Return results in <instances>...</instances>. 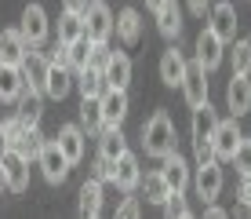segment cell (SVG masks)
I'll use <instances>...</instances> for the list:
<instances>
[{"mask_svg":"<svg viewBox=\"0 0 251 219\" xmlns=\"http://www.w3.org/2000/svg\"><path fill=\"white\" fill-rule=\"evenodd\" d=\"M229 161L237 164V172H240V175H251V139H240V146L233 150Z\"/></svg>","mask_w":251,"mask_h":219,"instance_id":"36","label":"cell"},{"mask_svg":"<svg viewBox=\"0 0 251 219\" xmlns=\"http://www.w3.org/2000/svg\"><path fill=\"white\" fill-rule=\"evenodd\" d=\"M201 219H229V212H226V208H219V205H207Z\"/></svg>","mask_w":251,"mask_h":219,"instance_id":"44","label":"cell"},{"mask_svg":"<svg viewBox=\"0 0 251 219\" xmlns=\"http://www.w3.org/2000/svg\"><path fill=\"white\" fill-rule=\"evenodd\" d=\"M189 11H193V15H204V11H211V0H189Z\"/></svg>","mask_w":251,"mask_h":219,"instance_id":"46","label":"cell"},{"mask_svg":"<svg viewBox=\"0 0 251 219\" xmlns=\"http://www.w3.org/2000/svg\"><path fill=\"white\" fill-rule=\"evenodd\" d=\"M182 219H193V216H189V212H186V216H182Z\"/></svg>","mask_w":251,"mask_h":219,"instance_id":"50","label":"cell"},{"mask_svg":"<svg viewBox=\"0 0 251 219\" xmlns=\"http://www.w3.org/2000/svg\"><path fill=\"white\" fill-rule=\"evenodd\" d=\"M25 92V77L19 66H4L0 63V102H15Z\"/></svg>","mask_w":251,"mask_h":219,"instance_id":"21","label":"cell"},{"mask_svg":"<svg viewBox=\"0 0 251 219\" xmlns=\"http://www.w3.org/2000/svg\"><path fill=\"white\" fill-rule=\"evenodd\" d=\"M186 69H189V63L182 59V51L168 48V51L160 55V81L168 84V88H182V81H186Z\"/></svg>","mask_w":251,"mask_h":219,"instance_id":"15","label":"cell"},{"mask_svg":"<svg viewBox=\"0 0 251 219\" xmlns=\"http://www.w3.org/2000/svg\"><path fill=\"white\" fill-rule=\"evenodd\" d=\"M80 219H99V212H102V183L99 179H88L80 187Z\"/></svg>","mask_w":251,"mask_h":219,"instance_id":"22","label":"cell"},{"mask_svg":"<svg viewBox=\"0 0 251 219\" xmlns=\"http://www.w3.org/2000/svg\"><path fill=\"white\" fill-rule=\"evenodd\" d=\"M76 37H84V19L73 15V11H62V19H58V40L73 44Z\"/></svg>","mask_w":251,"mask_h":219,"instance_id":"32","label":"cell"},{"mask_svg":"<svg viewBox=\"0 0 251 219\" xmlns=\"http://www.w3.org/2000/svg\"><path fill=\"white\" fill-rule=\"evenodd\" d=\"M7 187V179H4V164H0V190H4Z\"/></svg>","mask_w":251,"mask_h":219,"instance_id":"49","label":"cell"},{"mask_svg":"<svg viewBox=\"0 0 251 219\" xmlns=\"http://www.w3.org/2000/svg\"><path fill=\"white\" fill-rule=\"evenodd\" d=\"M69 88H73V77H69V69H66V66H48L44 95H51V99H66Z\"/></svg>","mask_w":251,"mask_h":219,"instance_id":"26","label":"cell"},{"mask_svg":"<svg viewBox=\"0 0 251 219\" xmlns=\"http://www.w3.org/2000/svg\"><path fill=\"white\" fill-rule=\"evenodd\" d=\"M84 37L95 40V44H106L113 37V11H109V4H102V0H91L88 7H84Z\"/></svg>","mask_w":251,"mask_h":219,"instance_id":"2","label":"cell"},{"mask_svg":"<svg viewBox=\"0 0 251 219\" xmlns=\"http://www.w3.org/2000/svg\"><path fill=\"white\" fill-rule=\"evenodd\" d=\"M215 125H219V113H215L211 102H204V106L193 110V125H189V128H193V139H211Z\"/></svg>","mask_w":251,"mask_h":219,"instance_id":"27","label":"cell"},{"mask_svg":"<svg viewBox=\"0 0 251 219\" xmlns=\"http://www.w3.org/2000/svg\"><path fill=\"white\" fill-rule=\"evenodd\" d=\"M222 55H226V51H222V40L204 26L201 37H197V66H201L204 73H211V69L222 66Z\"/></svg>","mask_w":251,"mask_h":219,"instance_id":"7","label":"cell"},{"mask_svg":"<svg viewBox=\"0 0 251 219\" xmlns=\"http://www.w3.org/2000/svg\"><path fill=\"white\" fill-rule=\"evenodd\" d=\"M91 0H62V7L66 11H73V15H84V7H88Z\"/></svg>","mask_w":251,"mask_h":219,"instance_id":"45","label":"cell"},{"mask_svg":"<svg viewBox=\"0 0 251 219\" xmlns=\"http://www.w3.org/2000/svg\"><path fill=\"white\" fill-rule=\"evenodd\" d=\"M25 51H29V44L22 40L19 30H0V63L4 66H22Z\"/></svg>","mask_w":251,"mask_h":219,"instance_id":"16","label":"cell"},{"mask_svg":"<svg viewBox=\"0 0 251 219\" xmlns=\"http://www.w3.org/2000/svg\"><path fill=\"white\" fill-rule=\"evenodd\" d=\"M182 95H186V102L189 106H204L207 102V73L201 66H189L186 69V81H182Z\"/></svg>","mask_w":251,"mask_h":219,"instance_id":"17","label":"cell"},{"mask_svg":"<svg viewBox=\"0 0 251 219\" xmlns=\"http://www.w3.org/2000/svg\"><path fill=\"white\" fill-rule=\"evenodd\" d=\"M15 102H19V121H22L25 128H37V125H40V92L25 88Z\"/></svg>","mask_w":251,"mask_h":219,"instance_id":"24","label":"cell"},{"mask_svg":"<svg viewBox=\"0 0 251 219\" xmlns=\"http://www.w3.org/2000/svg\"><path fill=\"white\" fill-rule=\"evenodd\" d=\"M142 146H146V154L157 157V161H164L168 154H175V125H171V117L164 110H157L142 125Z\"/></svg>","mask_w":251,"mask_h":219,"instance_id":"1","label":"cell"},{"mask_svg":"<svg viewBox=\"0 0 251 219\" xmlns=\"http://www.w3.org/2000/svg\"><path fill=\"white\" fill-rule=\"evenodd\" d=\"M106 63H109V48H106V44H95V51H91V69H99V73H102V69H106Z\"/></svg>","mask_w":251,"mask_h":219,"instance_id":"41","label":"cell"},{"mask_svg":"<svg viewBox=\"0 0 251 219\" xmlns=\"http://www.w3.org/2000/svg\"><path fill=\"white\" fill-rule=\"evenodd\" d=\"M55 143H58V150H62V157H66L69 164H80V161H84V128L62 125Z\"/></svg>","mask_w":251,"mask_h":219,"instance_id":"14","label":"cell"},{"mask_svg":"<svg viewBox=\"0 0 251 219\" xmlns=\"http://www.w3.org/2000/svg\"><path fill=\"white\" fill-rule=\"evenodd\" d=\"M37 161H40V172H44V179L51 183V187L66 183V175H69V161L62 157V150H58L55 139H48V143H44V150H40Z\"/></svg>","mask_w":251,"mask_h":219,"instance_id":"5","label":"cell"},{"mask_svg":"<svg viewBox=\"0 0 251 219\" xmlns=\"http://www.w3.org/2000/svg\"><path fill=\"white\" fill-rule=\"evenodd\" d=\"M160 175H164V183H168L171 190H186V187H189V164L182 161V157H178V150L164 157Z\"/></svg>","mask_w":251,"mask_h":219,"instance_id":"20","label":"cell"},{"mask_svg":"<svg viewBox=\"0 0 251 219\" xmlns=\"http://www.w3.org/2000/svg\"><path fill=\"white\" fill-rule=\"evenodd\" d=\"M48 66H66V69H69V44H62V40L55 44V51H51Z\"/></svg>","mask_w":251,"mask_h":219,"instance_id":"42","label":"cell"},{"mask_svg":"<svg viewBox=\"0 0 251 219\" xmlns=\"http://www.w3.org/2000/svg\"><path fill=\"white\" fill-rule=\"evenodd\" d=\"M226 106L233 110V117H244V113L251 110V81H248V77H240V73L229 77V84H226Z\"/></svg>","mask_w":251,"mask_h":219,"instance_id":"13","label":"cell"},{"mask_svg":"<svg viewBox=\"0 0 251 219\" xmlns=\"http://www.w3.org/2000/svg\"><path fill=\"white\" fill-rule=\"evenodd\" d=\"M0 164H4L7 190H15V194H25V187H29V161H22L15 150H7L4 157H0Z\"/></svg>","mask_w":251,"mask_h":219,"instance_id":"11","label":"cell"},{"mask_svg":"<svg viewBox=\"0 0 251 219\" xmlns=\"http://www.w3.org/2000/svg\"><path fill=\"white\" fill-rule=\"evenodd\" d=\"M138 216H142V208H138V197H127V201H120V208H117L113 219H138Z\"/></svg>","mask_w":251,"mask_h":219,"instance_id":"40","label":"cell"},{"mask_svg":"<svg viewBox=\"0 0 251 219\" xmlns=\"http://www.w3.org/2000/svg\"><path fill=\"white\" fill-rule=\"evenodd\" d=\"M99 154L106 157V161H117V157H124V154H127L124 131H120V128H106V131H102V139H99Z\"/></svg>","mask_w":251,"mask_h":219,"instance_id":"25","label":"cell"},{"mask_svg":"<svg viewBox=\"0 0 251 219\" xmlns=\"http://www.w3.org/2000/svg\"><path fill=\"white\" fill-rule=\"evenodd\" d=\"M99 110H102V125L106 128H120V121L127 117V92L106 88V95L99 99Z\"/></svg>","mask_w":251,"mask_h":219,"instance_id":"8","label":"cell"},{"mask_svg":"<svg viewBox=\"0 0 251 219\" xmlns=\"http://www.w3.org/2000/svg\"><path fill=\"white\" fill-rule=\"evenodd\" d=\"M113 175H117V161H106V157H95V164H91V179H99V183H113Z\"/></svg>","mask_w":251,"mask_h":219,"instance_id":"38","label":"cell"},{"mask_svg":"<svg viewBox=\"0 0 251 219\" xmlns=\"http://www.w3.org/2000/svg\"><path fill=\"white\" fill-rule=\"evenodd\" d=\"M142 190H146V201H153V205H164V197L171 194V187L164 183V175L160 172H150L142 179Z\"/></svg>","mask_w":251,"mask_h":219,"instance_id":"33","label":"cell"},{"mask_svg":"<svg viewBox=\"0 0 251 219\" xmlns=\"http://www.w3.org/2000/svg\"><path fill=\"white\" fill-rule=\"evenodd\" d=\"M7 150H11V146H7V139H4V128H0V157H4Z\"/></svg>","mask_w":251,"mask_h":219,"instance_id":"47","label":"cell"},{"mask_svg":"<svg viewBox=\"0 0 251 219\" xmlns=\"http://www.w3.org/2000/svg\"><path fill=\"white\" fill-rule=\"evenodd\" d=\"M40 150H44V135H40L37 128H25V135L15 143V154H19L22 161H37Z\"/></svg>","mask_w":251,"mask_h":219,"instance_id":"29","label":"cell"},{"mask_svg":"<svg viewBox=\"0 0 251 219\" xmlns=\"http://www.w3.org/2000/svg\"><path fill=\"white\" fill-rule=\"evenodd\" d=\"M240 139H244V131H240L237 117H229V121H219V125H215V131H211V146H215V157H219V161H229V157H233V150L240 146Z\"/></svg>","mask_w":251,"mask_h":219,"instance_id":"4","label":"cell"},{"mask_svg":"<svg viewBox=\"0 0 251 219\" xmlns=\"http://www.w3.org/2000/svg\"><path fill=\"white\" fill-rule=\"evenodd\" d=\"M193 190H197V197H201V201L215 205V197H219V190H222V168H219V161H211V164H201V168H197Z\"/></svg>","mask_w":251,"mask_h":219,"instance_id":"9","label":"cell"},{"mask_svg":"<svg viewBox=\"0 0 251 219\" xmlns=\"http://www.w3.org/2000/svg\"><path fill=\"white\" fill-rule=\"evenodd\" d=\"M193 154H197V168H201V164H211V161H219V157H215V146H211V139H193Z\"/></svg>","mask_w":251,"mask_h":219,"instance_id":"39","label":"cell"},{"mask_svg":"<svg viewBox=\"0 0 251 219\" xmlns=\"http://www.w3.org/2000/svg\"><path fill=\"white\" fill-rule=\"evenodd\" d=\"M91 51H95V40H88V37H76L73 44H69V69H88V63H91Z\"/></svg>","mask_w":251,"mask_h":219,"instance_id":"30","label":"cell"},{"mask_svg":"<svg viewBox=\"0 0 251 219\" xmlns=\"http://www.w3.org/2000/svg\"><path fill=\"white\" fill-rule=\"evenodd\" d=\"M76 88H80V99H102L106 95V81H102L99 69H80V77H76Z\"/></svg>","mask_w":251,"mask_h":219,"instance_id":"28","label":"cell"},{"mask_svg":"<svg viewBox=\"0 0 251 219\" xmlns=\"http://www.w3.org/2000/svg\"><path fill=\"white\" fill-rule=\"evenodd\" d=\"M207 19H211V22H207V30H211L222 44L233 40V33H237V26H240V22H237V11H233V4H229V0H222V4H211Z\"/></svg>","mask_w":251,"mask_h":219,"instance_id":"6","label":"cell"},{"mask_svg":"<svg viewBox=\"0 0 251 219\" xmlns=\"http://www.w3.org/2000/svg\"><path fill=\"white\" fill-rule=\"evenodd\" d=\"M113 183L124 194H131V190L142 183V168H138V157L131 154H124V157H117V175H113Z\"/></svg>","mask_w":251,"mask_h":219,"instance_id":"19","label":"cell"},{"mask_svg":"<svg viewBox=\"0 0 251 219\" xmlns=\"http://www.w3.org/2000/svg\"><path fill=\"white\" fill-rule=\"evenodd\" d=\"M157 30H160L168 40L182 33V7H178L175 0H168V4H164L160 11H157Z\"/></svg>","mask_w":251,"mask_h":219,"instance_id":"23","label":"cell"},{"mask_svg":"<svg viewBox=\"0 0 251 219\" xmlns=\"http://www.w3.org/2000/svg\"><path fill=\"white\" fill-rule=\"evenodd\" d=\"M0 128H4V139H7V146H11V150H15V143L25 135V125L19 121V113H15V117H4V121H0Z\"/></svg>","mask_w":251,"mask_h":219,"instance_id":"37","label":"cell"},{"mask_svg":"<svg viewBox=\"0 0 251 219\" xmlns=\"http://www.w3.org/2000/svg\"><path fill=\"white\" fill-rule=\"evenodd\" d=\"M19 69H22V77H25V88H33V92L44 95V84H48V55H40L37 48H29Z\"/></svg>","mask_w":251,"mask_h":219,"instance_id":"10","label":"cell"},{"mask_svg":"<svg viewBox=\"0 0 251 219\" xmlns=\"http://www.w3.org/2000/svg\"><path fill=\"white\" fill-rule=\"evenodd\" d=\"M164 4H168V0H146V7H153V11H160Z\"/></svg>","mask_w":251,"mask_h":219,"instance_id":"48","label":"cell"},{"mask_svg":"<svg viewBox=\"0 0 251 219\" xmlns=\"http://www.w3.org/2000/svg\"><path fill=\"white\" fill-rule=\"evenodd\" d=\"M237 197H240V205H248V208H251V175H244V179H240Z\"/></svg>","mask_w":251,"mask_h":219,"instance_id":"43","label":"cell"},{"mask_svg":"<svg viewBox=\"0 0 251 219\" xmlns=\"http://www.w3.org/2000/svg\"><path fill=\"white\" fill-rule=\"evenodd\" d=\"M233 73H240V77L251 73V37L233 40Z\"/></svg>","mask_w":251,"mask_h":219,"instance_id":"34","label":"cell"},{"mask_svg":"<svg viewBox=\"0 0 251 219\" xmlns=\"http://www.w3.org/2000/svg\"><path fill=\"white\" fill-rule=\"evenodd\" d=\"M113 30H117V37H120V44H138V37H142V15L135 11V7H124V11L113 19Z\"/></svg>","mask_w":251,"mask_h":219,"instance_id":"18","label":"cell"},{"mask_svg":"<svg viewBox=\"0 0 251 219\" xmlns=\"http://www.w3.org/2000/svg\"><path fill=\"white\" fill-rule=\"evenodd\" d=\"M22 40L29 44V48H40V44L48 40V11L40 4H29L22 11V26H19Z\"/></svg>","mask_w":251,"mask_h":219,"instance_id":"3","label":"cell"},{"mask_svg":"<svg viewBox=\"0 0 251 219\" xmlns=\"http://www.w3.org/2000/svg\"><path fill=\"white\" fill-rule=\"evenodd\" d=\"M102 81H106V88L127 92V84H131V59H127L124 51H109V63L102 69Z\"/></svg>","mask_w":251,"mask_h":219,"instance_id":"12","label":"cell"},{"mask_svg":"<svg viewBox=\"0 0 251 219\" xmlns=\"http://www.w3.org/2000/svg\"><path fill=\"white\" fill-rule=\"evenodd\" d=\"M164 219H182L189 212V205H186V197H182V190H171L168 197H164Z\"/></svg>","mask_w":251,"mask_h":219,"instance_id":"35","label":"cell"},{"mask_svg":"<svg viewBox=\"0 0 251 219\" xmlns=\"http://www.w3.org/2000/svg\"><path fill=\"white\" fill-rule=\"evenodd\" d=\"M80 125H84V131H88V135H99L102 128V110H99V99H84L80 102Z\"/></svg>","mask_w":251,"mask_h":219,"instance_id":"31","label":"cell"}]
</instances>
